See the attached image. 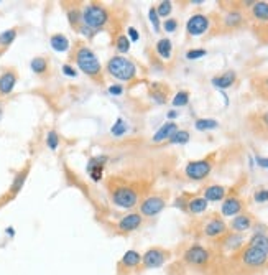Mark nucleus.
<instances>
[{
    "label": "nucleus",
    "mask_w": 268,
    "mask_h": 275,
    "mask_svg": "<svg viewBox=\"0 0 268 275\" xmlns=\"http://www.w3.org/2000/svg\"><path fill=\"white\" fill-rule=\"evenodd\" d=\"M18 81V74L15 73V69H5L0 74V94L8 96L12 91L15 89V84Z\"/></svg>",
    "instance_id": "2eb2a0df"
},
{
    "label": "nucleus",
    "mask_w": 268,
    "mask_h": 275,
    "mask_svg": "<svg viewBox=\"0 0 268 275\" xmlns=\"http://www.w3.org/2000/svg\"><path fill=\"white\" fill-rule=\"evenodd\" d=\"M30 68L32 71L35 74H38V76H41V74H45L46 71H48L49 68V63H48V60L43 56H36V58H33V60L30 61Z\"/></svg>",
    "instance_id": "bb28decb"
},
{
    "label": "nucleus",
    "mask_w": 268,
    "mask_h": 275,
    "mask_svg": "<svg viewBox=\"0 0 268 275\" xmlns=\"http://www.w3.org/2000/svg\"><path fill=\"white\" fill-rule=\"evenodd\" d=\"M212 170V162L211 158H203V160H196V162H189L184 168L186 172V177H189L191 180H204Z\"/></svg>",
    "instance_id": "6e6552de"
},
{
    "label": "nucleus",
    "mask_w": 268,
    "mask_h": 275,
    "mask_svg": "<svg viewBox=\"0 0 268 275\" xmlns=\"http://www.w3.org/2000/svg\"><path fill=\"white\" fill-rule=\"evenodd\" d=\"M148 18H150V23L153 25V30L155 32H160L161 30V22H160V16H158V14H157V8L155 7H152L148 10Z\"/></svg>",
    "instance_id": "4c0bfd02"
},
{
    "label": "nucleus",
    "mask_w": 268,
    "mask_h": 275,
    "mask_svg": "<svg viewBox=\"0 0 268 275\" xmlns=\"http://www.w3.org/2000/svg\"><path fill=\"white\" fill-rule=\"evenodd\" d=\"M165 199L161 196H148L140 203V214L143 218H153L165 210Z\"/></svg>",
    "instance_id": "9b49d317"
},
{
    "label": "nucleus",
    "mask_w": 268,
    "mask_h": 275,
    "mask_svg": "<svg viewBox=\"0 0 268 275\" xmlns=\"http://www.w3.org/2000/svg\"><path fill=\"white\" fill-rule=\"evenodd\" d=\"M171 10H173V3L168 2V0H165V2H160L158 3V7H157V14L158 16H168L171 14Z\"/></svg>",
    "instance_id": "58836bf2"
},
{
    "label": "nucleus",
    "mask_w": 268,
    "mask_h": 275,
    "mask_svg": "<svg viewBox=\"0 0 268 275\" xmlns=\"http://www.w3.org/2000/svg\"><path fill=\"white\" fill-rule=\"evenodd\" d=\"M163 28H165V32L173 33V32H176L178 22H176V20H174V18H166V20H165V23H163Z\"/></svg>",
    "instance_id": "79ce46f5"
},
{
    "label": "nucleus",
    "mask_w": 268,
    "mask_h": 275,
    "mask_svg": "<svg viewBox=\"0 0 268 275\" xmlns=\"http://www.w3.org/2000/svg\"><path fill=\"white\" fill-rule=\"evenodd\" d=\"M46 145H48L49 150H58L60 147V135H58L56 130H49L48 134H46Z\"/></svg>",
    "instance_id": "c9c22d12"
},
{
    "label": "nucleus",
    "mask_w": 268,
    "mask_h": 275,
    "mask_svg": "<svg viewBox=\"0 0 268 275\" xmlns=\"http://www.w3.org/2000/svg\"><path fill=\"white\" fill-rule=\"evenodd\" d=\"M227 232V224L224 223L222 218H214L207 219L206 224L203 226V234L206 237H211V239H216V237H222Z\"/></svg>",
    "instance_id": "ddd939ff"
},
{
    "label": "nucleus",
    "mask_w": 268,
    "mask_h": 275,
    "mask_svg": "<svg viewBox=\"0 0 268 275\" xmlns=\"http://www.w3.org/2000/svg\"><path fill=\"white\" fill-rule=\"evenodd\" d=\"M255 160H257L258 166H262V168H267V170H268V158H265V157H257Z\"/></svg>",
    "instance_id": "8fccbe9b"
},
{
    "label": "nucleus",
    "mask_w": 268,
    "mask_h": 275,
    "mask_svg": "<svg viewBox=\"0 0 268 275\" xmlns=\"http://www.w3.org/2000/svg\"><path fill=\"white\" fill-rule=\"evenodd\" d=\"M255 87H257L258 94H260L262 97L268 99V76L258 79V84H255Z\"/></svg>",
    "instance_id": "a19ab883"
},
{
    "label": "nucleus",
    "mask_w": 268,
    "mask_h": 275,
    "mask_svg": "<svg viewBox=\"0 0 268 275\" xmlns=\"http://www.w3.org/2000/svg\"><path fill=\"white\" fill-rule=\"evenodd\" d=\"M5 234H7V236H8V237H10V239H12V237H15V229L12 227V226H8V227L5 229Z\"/></svg>",
    "instance_id": "3c124183"
},
{
    "label": "nucleus",
    "mask_w": 268,
    "mask_h": 275,
    "mask_svg": "<svg viewBox=\"0 0 268 275\" xmlns=\"http://www.w3.org/2000/svg\"><path fill=\"white\" fill-rule=\"evenodd\" d=\"M225 191L227 190H225L224 186L211 185L204 190V199H206V201H221V199H224L225 196Z\"/></svg>",
    "instance_id": "5701e85b"
},
{
    "label": "nucleus",
    "mask_w": 268,
    "mask_h": 275,
    "mask_svg": "<svg viewBox=\"0 0 268 275\" xmlns=\"http://www.w3.org/2000/svg\"><path fill=\"white\" fill-rule=\"evenodd\" d=\"M78 32H79V33H81V35H84V36H87V38H92V36H94V35H95V33H97V32L91 30V28H89V27H86V25H84V23H82V25H81V27H79V28H78Z\"/></svg>",
    "instance_id": "49530a36"
},
{
    "label": "nucleus",
    "mask_w": 268,
    "mask_h": 275,
    "mask_svg": "<svg viewBox=\"0 0 268 275\" xmlns=\"http://www.w3.org/2000/svg\"><path fill=\"white\" fill-rule=\"evenodd\" d=\"M252 16L257 22L268 23V2H253Z\"/></svg>",
    "instance_id": "b1692460"
},
{
    "label": "nucleus",
    "mask_w": 268,
    "mask_h": 275,
    "mask_svg": "<svg viewBox=\"0 0 268 275\" xmlns=\"http://www.w3.org/2000/svg\"><path fill=\"white\" fill-rule=\"evenodd\" d=\"M68 20H69V25L73 28H78L81 27L82 25V16H81V10L76 7H73V8H69L68 10Z\"/></svg>",
    "instance_id": "7c9ffc66"
},
{
    "label": "nucleus",
    "mask_w": 268,
    "mask_h": 275,
    "mask_svg": "<svg viewBox=\"0 0 268 275\" xmlns=\"http://www.w3.org/2000/svg\"><path fill=\"white\" fill-rule=\"evenodd\" d=\"M81 16L82 23L94 32L102 30L109 23V20H110L109 10L104 5H100V3H87V5H84L81 10Z\"/></svg>",
    "instance_id": "20e7f679"
},
{
    "label": "nucleus",
    "mask_w": 268,
    "mask_h": 275,
    "mask_svg": "<svg viewBox=\"0 0 268 275\" xmlns=\"http://www.w3.org/2000/svg\"><path fill=\"white\" fill-rule=\"evenodd\" d=\"M109 94H112V96H122L124 94V87L119 86V84L109 86Z\"/></svg>",
    "instance_id": "de8ad7c7"
},
{
    "label": "nucleus",
    "mask_w": 268,
    "mask_h": 275,
    "mask_svg": "<svg viewBox=\"0 0 268 275\" xmlns=\"http://www.w3.org/2000/svg\"><path fill=\"white\" fill-rule=\"evenodd\" d=\"M252 223H253L252 216L242 212V214H237L236 218L230 221V229H232L234 232H245L252 227Z\"/></svg>",
    "instance_id": "f3484780"
},
{
    "label": "nucleus",
    "mask_w": 268,
    "mask_h": 275,
    "mask_svg": "<svg viewBox=\"0 0 268 275\" xmlns=\"http://www.w3.org/2000/svg\"><path fill=\"white\" fill-rule=\"evenodd\" d=\"M242 210H244V203L236 196H230L227 199H224L221 212H222V216H230V218H232V216L240 214Z\"/></svg>",
    "instance_id": "dca6fc26"
},
{
    "label": "nucleus",
    "mask_w": 268,
    "mask_h": 275,
    "mask_svg": "<svg viewBox=\"0 0 268 275\" xmlns=\"http://www.w3.org/2000/svg\"><path fill=\"white\" fill-rule=\"evenodd\" d=\"M183 260L186 262L188 265H191V267L203 269V267H206L209 264V260H211V252H209V249H206L204 245L192 244L184 251Z\"/></svg>",
    "instance_id": "423d86ee"
},
{
    "label": "nucleus",
    "mask_w": 268,
    "mask_h": 275,
    "mask_svg": "<svg viewBox=\"0 0 268 275\" xmlns=\"http://www.w3.org/2000/svg\"><path fill=\"white\" fill-rule=\"evenodd\" d=\"M2 115H3V106L2 102H0V120H2Z\"/></svg>",
    "instance_id": "5fc2aeb1"
},
{
    "label": "nucleus",
    "mask_w": 268,
    "mask_h": 275,
    "mask_svg": "<svg viewBox=\"0 0 268 275\" xmlns=\"http://www.w3.org/2000/svg\"><path fill=\"white\" fill-rule=\"evenodd\" d=\"M176 130H178V126L174 122L163 124V126L157 130V134L153 135V142H157V144H158V142H163V140H166V139L170 140Z\"/></svg>",
    "instance_id": "412c9836"
},
{
    "label": "nucleus",
    "mask_w": 268,
    "mask_h": 275,
    "mask_svg": "<svg viewBox=\"0 0 268 275\" xmlns=\"http://www.w3.org/2000/svg\"><path fill=\"white\" fill-rule=\"evenodd\" d=\"M236 259L238 262V265H240V269L249 270V272H257V270L265 269L268 265L267 254L250 244L240 247V251L236 254Z\"/></svg>",
    "instance_id": "f03ea898"
},
{
    "label": "nucleus",
    "mask_w": 268,
    "mask_h": 275,
    "mask_svg": "<svg viewBox=\"0 0 268 275\" xmlns=\"http://www.w3.org/2000/svg\"><path fill=\"white\" fill-rule=\"evenodd\" d=\"M109 193H110L112 203L124 210H132L140 201V191L125 183H115L114 188H109Z\"/></svg>",
    "instance_id": "39448f33"
},
{
    "label": "nucleus",
    "mask_w": 268,
    "mask_h": 275,
    "mask_svg": "<svg viewBox=\"0 0 268 275\" xmlns=\"http://www.w3.org/2000/svg\"><path fill=\"white\" fill-rule=\"evenodd\" d=\"M189 142V132L188 130H176L170 139V144H186Z\"/></svg>",
    "instance_id": "e433bc0d"
},
{
    "label": "nucleus",
    "mask_w": 268,
    "mask_h": 275,
    "mask_svg": "<svg viewBox=\"0 0 268 275\" xmlns=\"http://www.w3.org/2000/svg\"><path fill=\"white\" fill-rule=\"evenodd\" d=\"M73 58L76 61L79 71L89 76L91 79H94L95 82H102L104 76H102V65L99 63L95 53L92 51L89 47H86L84 43H76V48H74Z\"/></svg>",
    "instance_id": "f257e3e1"
},
{
    "label": "nucleus",
    "mask_w": 268,
    "mask_h": 275,
    "mask_svg": "<svg viewBox=\"0 0 268 275\" xmlns=\"http://www.w3.org/2000/svg\"><path fill=\"white\" fill-rule=\"evenodd\" d=\"M142 265V254L138 251H127L122 256V259L119 260V264H117V267H119V274L124 275V274H130L133 272L135 269H138Z\"/></svg>",
    "instance_id": "9d476101"
},
{
    "label": "nucleus",
    "mask_w": 268,
    "mask_h": 275,
    "mask_svg": "<svg viewBox=\"0 0 268 275\" xmlns=\"http://www.w3.org/2000/svg\"><path fill=\"white\" fill-rule=\"evenodd\" d=\"M127 35L130 36V41H138V40H140V35H138L137 28H133V27L127 28Z\"/></svg>",
    "instance_id": "09e8293b"
},
{
    "label": "nucleus",
    "mask_w": 268,
    "mask_h": 275,
    "mask_svg": "<svg viewBox=\"0 0 268 275\" xmlns=\"http://www.w3.org/2000/svg\"><path fill=\"white\" fill-rule=\"evenodd\" d=\"M194 127L198 130L204 132V130H212V129H217L219 127V122L216 119H198L194 124Z\"/></svg>",
    "instance_id": "2f4dec72"
},
{
    "label": "nucleus",
    "mask_w": 268,
    "mask_h": 275,
    "mask_svg": "<svg viewBox=\"0 0 268 275\" xmlns=\"http://www.w3.org/2000/svg\"><path fill=\"white\" fill-rule=\"evenodd\" d=\"M242 23H244V15H242V12H238V10L229 12V14L224 16V25L227 28H238Z\"/></svg>",
    "instance_id": "a878e982"
},
{
    "label": "nucleus",
    "mask_w": 268,
    "mask_h": 275,
    "mask_svg": "<svg viewBox=\"0 0 268 275\" xmlns=\"http://www.w3.org/2000/svg\"><path fill=\"white\" fill-rule=\"evenodd\" d=\"M61 71H63V74H64V76H68V78H76L78 76L76 68H74V66H71V65H63Z\"/></svg>",
    "instance_id": "c03bdc74"
},
{
    "label": "nucleus",
    "mask_w": 268,
    "mask_h": 275,
    "mask_svg": "<svg viewBox=\"0 0 268 275\" xmlns=\"http://www.w3.org/2000/svg\"><path fill=\"white\" fill-rule=\"evenodd\" d=\"M255 126L260 129L262 132H268V109L257 115V119H255Z\"/></svg>",
    "instance_id": "ea45409f"
},
{
    "label": "nucleus",
    "mask_w": 268,
    "mask_h": 275,
    "mask_svg": "<svg viewBox=\"0 0 268 275\" xmlns=\"http://www.w3.org/2000/svg\"><path fill=\"white\" fill-rule=\"evenodd\" d=\"M150 97L157 104H165L166 99H168V87L163 86L161 82H153L150 86Z\"/></svg>",
    "instance_id": "6ab92c4d"
},
{
    "label": "nucleus",
    "mask_w": 268,
    "mask_h": 275,
    "mask_svg": "<svg viewBox=\"0 0 268 275\" xmlns=\"http://www.w3.org/2000/svg\"><path fill=\"white\" fill-rule=\"evenodd\" d=\"M106 71L110 74L112 78L119 79V81L124 82H132L133 79L137 78V66L133 61H130L125 56H112L110 60L107 61Z\"/></svg>",
    "instance_id": "7ed1b4c3"
},
{
    "label": "nucleus",
    "mask_w": 268,
    "mask_h": 275,
    "mask_svg": "<svg viewBox=\"0 0 268 275\" xmlns=\"http://www.w3.org/2000/svg\"><path fill=\"white\" fill-rule=\"evenodd\" d=\"M143 224V216L140 212H130L127 216H122L117 223V232L119 234H132Z\"/></svg>",
    "instance_id": "1a4fd4ad"
},
{
    "label": "nucleus",
    "mask_w": 268,
    "mask_h": 275,
    "mask_svg": "<svg viewBox=\"0 0 268 275\" xmlns=\"http://www.w3.org/2000/svg\"><path fill=\"white\" fill-rule=\"evenodd\" d=\"M28 173H30V165H27L23 170H20V172L15 175L14 181H12V185H10V196H12V198L16 196V194H18L20 191H22L25 181H27Z\"/></svg>",
    "instance_id": "a211bd4d"
},
{
    "label": "nucleus",
    "mask_w": 268,
    "mask_h": 275,
    "mask_svg": "<svg viewBox=\"0 0 268 275\" xmlns=\"http://www.w3.org/2000/svg\"><path fill=\"white\" fill-rule=\"evenodd\" d=\"M115 49L119 53H128V49H130V40H128V36L127 35H119L115 38Z\"/></svg>",
    "instance_id": "473e14b6"
},
{
    "label": "nucleus",
    "mask_w": 268,
    "mask_h": 275,
    "mask_svg": "<svg viewBox=\"0 0 268 275\" xmlns=\"http://www.w3.org/2000/svg\"><path fill=\"white\" fill-rule=\"evenodd\" d=\"M107 160H109V157L99 155V157H92L91 160L87 162V173H89L92 181H100V180H102L104 166H106Z\"/></svg>",
    "instance_id": "4468645a"
},
{
    "label": "nucleus",
    "mask_w": 268,
    "mask_h": 275,
    "mask_svg": "<svg viewBox=\"0 0 268 275\" xmlns=\"http://www.w3.org/2000/svg\"><path fill=\"white\" fill-rule=\"evenodd\" d=\"M262 32H263V35H265V41L268 43V23L262 28Z\"/></svg>",
    "instance_id": "603ef678"
},
{
    "label": "nucleus",
    "mask_w": 268,
    "mask_h": 275,
    "mask_svg": "<svg viewBox=\"0 0 268 275\" xmlns=\"http://www.w3.org/2000/svg\"><path fill=\"white\" fill-rule=\"evenodd\" d=\"M127 130H128V126H127V122H125L122 117L117 119L115 124L110 129V132H112V135H114V137H122V135H125V132H127Z\"/></svg>",
    "instance_id": "72a5a7b5"
},
{
    "label": "nucleus",
    "mask_w": 268,
    "mask_h": 275,
    "mask_svg": "<svg viewBox=\"0 0 268 275\" xmlns=\"http://www.w3.org/2000/svg\"><path fill=\"white\" fill-rule=\"evenodd\" d=\"M209 30V18L203 14L192 15L186 23V32L191 36H201Z\"/></svg>",
    "instance_id": "f8f14e48"
},
{
    "label": "nucleus",
    "mask_w": 268,
    "mask_h": 275,
    "mask_svg": "<svg viewBox=\"0 0 268 275\" xmlns=\"http://www.w3.org/2000/svg\"><path fill=\"white\" fill-rule=\"evenodd\" d=\"M171 252L166 251L163 247H150L142 254V267L145 270H150V269H158V267H163L166 264V260L170 259Z\"/></svg>",
    "instance_id": "0eeeda50"
},
{
    "label": "nucleus",
    "mask_w": 268,
    "mask_h": 275,
    "mask_svg": "<svg viewBox=\"0 0 268 275\" xmlns=\"http://www.w3.org/2000/svg\"><path fill=\"white\" fill-rule=\"evenodd\" d=\"M188 102H189V93L188 91H179L173 97V101H171L174 107H184L188 106Z\"/></svg>",
    "instance_id": "f704fd0d"
},
{
    "label": "nucleus",
    "mask_w": 268,
    "mask_h": 275,
    "mask_svg": "<svg viewBox=\"0 0 268 275\" xmlns=\"http://www.w3.org/2000/svg\"><path fill=\"white\" fill-rule=\"evenodd\" d=\"M186 210L191 214H201L207 210V201L204 198H191L189 201L186 203Z\"/></svg>",
    "instance_id": "393cba45"
},
{
    "label": "nucleus",
    "mask_w": 268,
    "mask_h": 275,
    "mask_svg": "<svg viewBox=\"0 0 268 275\" xmlns=\"http://www.w3.org/2000/svg\"><path fill=\"white\" fill-rule=\"evenodd\" d=\"M174 117H178V112L176 111H170L168 112V119H174Z\"/></svg>",
    "instance_id": "864d4df0"
},
{
    "label": "nucleus",
    "mask_w": 268,
    "mask_h": 275,
    "mask_svg": "<svg viewBox=\"0 0 268 275\" xmlns=\"http://www.w3.org/2000/svg\"><path fill=\"white\" fill-rule=\"evenodd\" d=\"M206 49H189V51L186 53V58L188 60H198V58H203L206 56Z\"/></svg>",
    "instance_id": "37998d69"
},
{
    "label": "nucleus",
    "mask_w": 268,
    "mask_h": 275,
    "mask_svg": "<svg viewBox=\"0 0 268 275\" xmlns=\"http://www.w3.org/2000/svg\"><path fill=\"white\" fill-rule=\"evenodd\" d=\"M157 53L160 55L163 60H170L171 58V53H173V45L168 38H161L158 40L157 43Z\"/></svg>",
    "instance_id": "cd10ccee"
},
{
    "label": "nucleus",
    "mask_w": 268,
    "mask_h": 275,
    "mask_svg": "<svg viewBox=\"0 0 268 275\" xmlns=\"http://www.w3.org/2000/svg\"><path fill=\"white\" fill-rule=\"evenodd\" d=\"M49 45H51V48L58 53L68 51L69 47H71L68 36L61 35V33H54V35H51V38H49Z\"/></svg>",
    "instance_id": "4be33fe9"
},
{
    "label": "nucleus",
    "mask_w": 268,
    "mask_h": 275,
    "mask_svg": "<svg viewBox=\"0 0 268 275\" xmlns=\"http://www.w3.org/2000/svg\"><path fill=\"white\" fill-rule=\"evenodd\" d=\"M16 33H18L16 32V28H8V30L0 33V48L5 49V48L10 47L16 38Z\"/></svg>",
    "instance_id": "c756f323"
},
{
    "label": "nucleus",
    "mask_w": 268,
    "mask_h": 275,
    "mask_svg": "<svg viewBox=\"0 0 268 275\" xmlns=\"http://www.w3.org/2000/svg\"><path fill=\"white\" fill-rule=\"evenodd\" d=\"M250 245H255L257 249H260L262 252H265L268 256V236L263 234V232H257L253 234V237L250 239Z\"/></svg>",
    "instance_id": "c85d7f7f"
},
{
    "label": "nucleus",
    "mask_w": 268,
    "mask_h": 275,
    "mask_svg": "<svg viewBox=\"0 0 268 275\" xmlns=\"http://www.w3.org/2000/svg\"><path fill=\"white\" fill-rule=\"evenodd\" d=\"M253 199L257 203H267L268 201V190H258L257 193L253 194Z\"/></svg>",
    "instance_id": "a18cd8bd"
},
{
    "label": "nucleus",
    "mask_w": 268,
    "mask_h": 275,
    "mask_svg": "<svg viewBox=\"0 0 268 275\" xmlns=\"http://www.w3.org/2000/svg\"><path fill=\"white\" fill-rule=\"evenodd\" d=\"M267 45H268V43H267Z\"/></svg>",
    "instance_id": "6e6d98bb"
},
{
    "label": "nucleus",
    "mask_w": 268,
    "mask_h": 275,
    "mask_svg": "<svg viewBox=\"0 0 268 275\" xmlns=\"http://www.w3.org/2000/svg\"><path fill=\"white\" fill-rule=\"evenodd\" d=\"M236 79H237L236 71H225V73L221 74V76L212 78V84L216 87H219V89H227V87H230L234 82H236Z\"/></svg>",
    "instance_id": "aec40b11"
}]
</instances>
